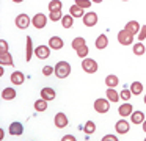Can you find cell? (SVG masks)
I'll list each match as a JSON object with an SVG mask.
<instances>
[{"mask_svg": "<svg viewBox=\"0 0 146 141\" xmlns=\"http://www.w3.org/2000/svg\"><path fill=\"white\" fill-rule=\"evenodd\" d=\"M71 74V66L68 61H60L57 63V66H55V75H57L58 78H66L68 75Z\"/></svg>", "mask_w": 146, "mask_h": 141, "instance_id": "6da1fadb", "label": "cell"}, {"mask_svg": "<svg viewBox=\"0 0 146 141\" xmlns=\"http://www.w3.org/2000/svg\"><path fill=\"white\" fill-rule=\"evenodd\" d=\"M94 110L98 113H101V115L107 113L110 110V100L108 99H96L94 100Z\"/></svg>", "mask_w": 146, "mask_h": 141, "instance_id": "7a4b0ae2", "label": "cell"}, {"mask_svg": "<svg viewBox=\"0 0 146 141\" xmlns=\"http://www.w3.org/2000/svg\"><path fill=\"white\" fill-rule=\"evenodd\" d=\"M32 24H33L35 28L41 30V28H44L46 25H47V17H46L42 13H36V14L32 17Z\"/></svg>", "mask_w": 146, "mask_h": 141, "instance_id": "3957f363", "label": "cell"}, {"mask_svg": "<svg viewBox=\"0 0 146 141\" xmlns=\"http://www.w3.org/2000/svg\"><path fill=\"white\" fill-rule=\"evenodd\" d=\"M118 42H119L121 46H130V44L133 42V34L129 33L127 30H121L119 33H118Z\"/></svg>", "mask_w": 146, "mask_h": 141, "instance_id": "277c9868", "label": "cell"}, {"mask_svg": "<svg viewBox=\"0 0 146 141\" xmlns=\"http://www.w3.org/2000/svg\"><path fill=\"white\" fill-rule=\"evenodd\" d=\"M82 69L86 72V74H94V72L98 71V63H96V60L85 58L82 61Z\"/></svg>", "mask_w": 146, "mask_h": 141, "instance_id": "5b68a950", "label": "cell"}, {"mask_svg": "<svg viewBox=\"0 0 146 141\" xmlns=\"http://www.w3.org/2000/svg\"><path fill=\"white\" fill-rule=\"evenodd\" d=\"M14 22H16V27H17V28H21V30H25V28L30 25L32 19H30L29 14H19Z\"/></svg>", "mask_w": 146, "mask_h": 141, "instance_id": "8992f818", "label": "cell"}, {"mask_svg": "<svg viewBox=\"0 0 146 141\" xmlns=\"http://www.w3.org/2000/svg\"><path fill=\"white\" fill-rule=\"evenodd\" d=\"M35 55L38 56L39 60L49 58V55H50V47H49V46H38L35 49Z\"/></svg>", "mask_w": 146, "mask_h": 141, "instance_id": "52a82bcc", "label": "cell"}, {"mask_svg": "<svg viewBox=\"0 0 146 141\" xmlns=\"http://www.w3.org/2000/svg\"><path fill=\"white\" fill-rule=\"evenodd\" d=\"M96 24H98V14L96 13H86L83 16V25H86V27H94Z\"/></svg>", "mask_w": 146, "mask_h": 141, "instance_id": "ba28073f", "label": "cell"}, {"mask_svg": "<svg viewBox=\"0 0 146 141\" xmlns=\"http://www.w3.org/2000/svg\"><path fill=\"white\" fill-rule=\"evenodd\" d=\"M63 46H64V42L60 36H52L50 39H49V47H50L52 50H61Z\"/></svg>", "mask_w": 146, "mask_h": 141, "instance_id": "9c48e42d", "label": "cell"}, {"mask_svg": "<svg viewBox=\"0 0 146 141\" xmlns=\"http://www.w3.org/2000/svg\"><path fill=\"white\" fill-rule=\"evenodd\" d=\"M54 122H55V125H57L58 128H63V127L68 125V116L64 115V113H57Z\"/></svg>", "mask_w": 146, "mask_h": 141, "instance_id": "30bf717a", "label": "cell"}, {"mask_svg": "<svg viewBox=\"0 0 146 141\" xmlns=\"http://www.w3.org/2000/svg\"><path fill=\"white\" fill-rule=\"evenodd\" d=\"M8 132H10V135H13V136H19V135L24 133V127H22L21 122H13V124H10Z\"/></svg>", "mask_w": 146, "mask_h": 141, "instance_id": "8fae6325", "label": "cell"}, {"mask_svg": "<svg viewBox=\"0 0 146 141\" xmlns=\"http://www.w3.org/2000/svg\"><path fill=\"white\" fill-rule=\"evenodd\" d=\"M140 28H141V27H140V24L137 21H129L126 24V27H124V30H127L129 33H132L133 36H135V34H138Z\"/></svg>", "mask_w": 146, "mask_h": 141, "instance_id": "7c38bea8", "label": "cell"}, {"mask_svg": "<svg viewBox=\"0 0 146 141\" xmlns=\"http://www.w3.org/2000/svg\"><path fill=\"white\" fill-rule=\"evenodd\" d=\"M24 81H25V75H24L21 71H14L13 74H11V83L13 85H17V86H19V85L24 83Z\"/></svg>", "mask_w": 146, "mask_h": 141, "instance_id": "4fadbf2b", "label": "cell"}, {"mask_svg": "<svg viewBox=\"0 0 146 141\" xmlns=\"http://www.w3.org/2000/svg\"><path fill=\"white\" fill-rule=\"evenodd\" d=\"M107 46H108V38L105 36V34H99V36L96 38V41H94V47L99 49V50H102Z\"/></svg>", "mask_w": 146, "mask_h": 141, "instance_id": "5bb4252c", "label": "cell"}, {"mask_svg": "<svg viewBox=\"0 0 146 141\" xmlns=\"http://www.w3.org/2000/svg\"><path fill=\"white\" fill-rule=\"evenodd\" d=\"M115 128H116V132H118L119 135H124V133H127V132H129L130 125H129V122H127V121H124V119H121V121H118V122H116V125H115Z\"/></svg>", "mask_w": 146, "mask_h": 141, "instance_id": "9a60e30c", "label": "cell"}, {"mask_svg": "<svg viewBox=\"0 0 146 141\" xmlns=\"http://www.w3.org/2000/svg\"><path fill=\"white\" fill-rule=\"evenodd\" d=\"M55 96H57V93H55L54 88H42L41 89V97L42 99H46L49 102V100H54Z\"/></svg>", "mask_w": 146, "mask_h": 141, "instance_id": "2e32d148", "label": "cell"}, {"mask_svg": "<svg viewBox=\"0 0 146 141\" xmlns=\"http://www.w3.org/2000/svg\"><path fill=\"white\" fill-rule=\"evenodd\" d=\"M132 111H133V108H132V105H130V103H123V105H119V108H118V113H119L121 116H124V118H126V116H130L132 115Z\"/></svg>", "mask_w": 146, "mask_h": 141, "instance_id": "e0dca14e", "label": "cell"}, {"mask_svg": "<svg viewBox=\"0 0 146 141\" xmlns=\"http://www.w3.org/2000/svg\"><path fill=\"white\" fill-rule=\"evenodd\" d=\"M130 121H132V124H143V121H145V113L143 111H132Z\"/></svg>", "mask_w": 146, "mask_h": 141, "instance_id": "ac0fdd59", "label": "cell"}, {"mask_svg": "<svg viewBox=\"0 0 146 141\" xmlns=\"http://www.w3.org/2000/svg\"><path fill=\"white\" fill-rule=\"evenodd\" d=\"M105 85H107V88H116L118 85H119V78L116 77V75L110 74L105 77Z\"/></svg>", "mask_w": 146, "mask_h": 141, "instance_id": "d6986e66", "label": "cell"}, {"mask_svg": "<svg viewBox=\"0 0 146 141\" xmlns=\"http://www.w3.org/2000/svg\"><path fill=\"white\" fill-rule=\"evenodd\" d=\"M16 97V89L14 88H5L2 91V99L3 100H13Z\"/></svg>", "mask_w": 146, "mask_h": 141, "instance_id": "ffe728a7", "label": "cell"}, {"mask_svg": "<svg viewBox=\"0 0 146 141\" xmlns=\"http://www.w3.org/2000/svg\"><path fill=\"white\" fill-rule=\"evenodd\" d=\"M32 53H35V50H33V42H32V36H27V50H25V60L27 61L32 60Z\"/></svg>", "mask_w": 146, "mask_h": 141, "instance_id": "44dd1931", "label": "cell"}, {"mask_svg": "<svg viewBox=\"0 0 146 141\" xmlns=\"http://www.w3.org/2000/svg\"><path fill=\"white\" fill-rule=\"evenodd\" d=\"M69 14L72 16V17H82V16H85L83 14V8H80V6L76 5V3L69 8Z\"/></svg>", "mask_w": 146, "mask_h": 141, "instance_id": "7402d4cb", "label": "cell"}, {"mask_svg": "<svg viewBox=\"0 0 146 141\" xmlns=\"http://www.w3.org/2000/svg\"><path fill=\"white\" fill-rule=\"evenodd\" d=\"M107 99L110 102H118L119 100V94L115 88H107Z\"/></svg>", "mask_w": 146, "mask_h": 141, "instance_id": "603a6c76", "label": "cell"}, {"mask_svg": "<svg viewBox=\"0 0 146 141\" xmlns=\"http://www.w3.org/2000/svg\"><path fill=\"white\" fill-rule=\"evenodd\" d=\"M0 63L2 64H7V66H13L14 63H13V58H11V55H10V52H7V53H0Z\"/></svg>", "mask_w": 146, "mask_h": 141, "instance_id": "cb8c5ba5", "label": "cell"}, {"mask_svg": "<svg viewBox=\"0 0 146 141\" xmlns=\"http://www.w3.org/2000/svg\"><path fill=\"white\" fill-rule=\"evenodd\" d=\"M145 52H146V47H145V44L140 41V42H137V44H133V53H135L137 56H141V55H145Z\"/></svg>", "mask_w": 146, "mask_h": 141, "instance_id": "d4e9b609", "label": "cell"}, {"mask_svg": "<svg viewBox=\"0 0 146 141\" xmlns=\"http://www.w3.org/2000/svg\"><path fill=\"white\" fill-rule=\"evenodd\" d=\"M130 91H132L133 96H140V94L143 93V85L140 83V81H133V83L130 85Z\"/></svg>", "mask_w": 146, "mask_h": 141, "instance_id": "484cf974", "label": "cell"}, {"mask_svg": "<svg viewBox=\"0 0 146 141\" xmlns=\"http://www.w3.org/2000/svg\"><path fill=\"white\" fill-rule=\"evenodd\" d=\"M33 107H35L36 111H46V110H47V100L42 99V97H41L39 100H36L35 105H33Z\"/></svg>", "mask_w": 146, "mask_h": 141, "instance_id": "4316f807", "label": "cell"}, {"mask_svg": "<svg viewBox=\"0 0 146 141\" xmlns=\"http://www.w3.org/2000/svg\"><path fill=\"white\" fill-rule=\"evenodd\" d=\"M71 46H72V49H80V47H83V46H86V41H85V38H82V36H79V38H74V41L71 42Z\"/></svg>", "mask_w": 146, "mask_h": 141, "instance_id": "83f0119b", "label": "cell"}, {"mask_svg": "<svg viewBox=\"0 0 146 141\" xmlns=\"http://www.w3.org/2000/svg\"><path fill=\"white\" fill-rule=\"evenodd\" d=\"M61 8H63L61 0H52V2H49V11H61Z\"/></svg>", "mask_w": 146, "mask_h": 141, "instance_id": "f1b7e54d", "label": "cell"}, {"mask_svg": "<svg viewBox=\"0 0 146 141\" xmlns=\"http://www.w3.org/2000/svg\"><path fill=\"white\" fill-rule=\"evenodd\" d=\"M83 132H85L86 135H91L96 132V124L93 121H86L85 125H83Z\"/></svg>", "mask_w": 146, "mask_h": 141, "instance_id": "f546056e", "label": "cell"}, {"mask_svg": "<svg viewBox=\"0 0 146 141\" xmlns=\"http://www.w3.org/2000/svg\"><path fill=\"white\" fill-rule=\"evenodd\" d=\"M61 25H63L64 28H71L74 25V17L71 14L63 16V19H61Z\"/></svg>", "mask_w": 146, "mask_h": 141, "instance_id": "4dcf8cb0", "label": "cell"}, {"mask_svg": "<svg viewBox=\"0 0 146 141\" xmlns=\"http://www.w3.org/2000/svg\"><path fill=\"white\" fill-rule=\"evenodd\" d=\"M130 97H132V91H130V88H124V89L119 93V99L121 100H129Z\"/></svg>", "mask_w": 146, "mask_h": 141, "instance_id": "1f68e13d", "label": "cell"}, {"mask_svg": "<svg viewBox=\"0 0 146 141\" xmlns=\"http://www.w3.org/2000/svg\"><path fill=\"white\" fill-rule=\"evenodd\" d=\"M49 19H50L52 22L61 21V19H63V14H61V11H50V16H49Z\"/></svg>", "mask_w": 146, "mask_h": 141, "instance_id": "d6a6232c", "label": "cell"}, {"mask_svg": "<svg viewBox=\"0 0 146 141\" xmlns=\"http://www.w3.org/2000/svg\"><path fill=\"white\" fill-rule=\"evenodd\" d=\"M88 47L86 46H83V47H80V49H77V56L79 58H86V55H88Z\"/></svg>", "mask_w": 146, "mask_h": 141, "instance_id": "836d02e7", "label": "cell"}, {"mask_svg": "<svg viewBox=\"0 0 146 141\" xmlns=\"http://www.w3.org/2000/svg\"><path fill=\"white\" fill-rule=\"evenodd\" d=\"M91 0H76V5H79L80 8H83V9H86V8H90L91 6Z\"/></svg>", "mask_w": 146, "mask_h": 141, "instance_id": "e575fe53", "label": "cell"}, {"mask_svg": "<svg viewBox=\"0 0 146 141\" xmlns=\"http://www.w3.org/2000/svg\"><path fill=\"white\" fill-rule=\"evenodd\" d=\"M52 72H55V68H52V66H44L42 68V75H46V77L52 75Z\"/></svg>", "mask_w": 146, "mask_h": 141, "instance_id": "d590c367", "label": "cell"}, {"mask_svg": "<svg viewBox=\"0 0 146 141\" xmlns=\"http://www.w3.org/2000/svg\"><path fill=\"white\" fill-rule=\"evenodd\" d=\"M8 52V44L5 39H0V53H7Z\"/></svg>", "mask_w": 146, "mask_h": 141, "instance_id": "8d00e7d4", "label": "cell"}, {"mask_svg": "<svg viewBox=\"0 0 146 141\" xmlns=\"http://www.w3.org/2000/svg\"><path fill=\"white\" fill-rule=\"evenodd\" d=\"M138 39H140V41H145V39H146V25H143V27L140 28V31H138Z\"/></svg>", "mask_w": 146, "mask_h": 141, "instance_id": "74e56055", "label": "cell"}, {"mask_svg": "<svg viewBox=\"0 0 146 141\" xmlns=\"http://www.w3.org/2000/svg\"><path fill=\"white\" fill-rule=\"evenodd\" d=\"M102 141H118V138L113 136V135H105V136L102 138Z\"/></svg>", "mask_w": 146, "mask_h": 141, "instance_id": "f35d334b", "label": "cell"}, {"mask_svg": "<svg viewBox=\"0 0 146 141\" xmlns=\"http://www.w3.org/2000/svg\"><path fill=\"white\" fill-rule=\"evenodd\" d=\"M61 140H63V141H76V138H74L72 135H64Z\"/></svg>", "mask_w": 146, "mask_h": 141, "instance_id": "ab89813d", "label": "cell"}, {"mask_svg": "<svg viewBox=\"0 0 146 141\" xmlns=\"http://www.w3.org/2000/svg\"><path fill=\"white\" fill-rule=\"evenodd\" d=\"M143 130L146 132V119H145V121H143Z\"/></svg>", "mask_w": 146, "mask_h": 141, "instance_id": "60d3db41", "label": "cell"}, {"mask_svg": "<svg viewBox=\"0 0 146 141\" xmlns=\"http://www.w3.org/2000/svg\"><path fill=\"white\" fill-rule=\"evenodd\" d=\"M13 2H14V3H22L24 0H13Z\"/></svg>", "mask_w": 146, "mask_h": 141, "instance_id": "b9f144b4", "label": "cell"}, {"mask_svg": "<svg viewBox=\"0 0 146 141\" xmlns=\"http://www.w3.org/2000/svg\"><path fill=\"white\" fill-rule=\"evenodd\" d=\"M91 2H94V3H101L102 0H91Z\"/></svg>", "mask_w": 146, "mask_h": 141, "instance_id": "7bdbcfd3", "label": "cell"}, {"mask_svg": "<svg viewBox=\"0 0 146 141\" xmlns=\"http://www.w3.org/2000/svg\"><path fill=\"white\" fill-rule=\"evenodd\" d=\"M145 103H146V94H145Z\"/></svg>", "mask_w": 146, "mask_h": 141, "instance_id": "ee69618b", "label": "cell"}, {"mask_svg": "<svg viewBox=\"0 0 146 141\" xmlns=\"http://www.w3.org/2000/svg\"><path fill=\"white\" fill-rule=\"evenodd\" d=\"M123 2H127V0H123Z\"/></svg>", "mask_w": 146, "mask_h": 141, "instance_id": "f6af8a7d", "label": "cell"}, {"mask_svg": "<svg viewBox=\"0 0 146 141\" xmlns=\"http://www.w3.org/2000/svg\"><path fill=\"white\" fill-rule=\"evenodd\" d=\"M145 140H146V138H145Z\"/></svg>", "mask_w": 146, "mask_h": 141, "instance_id": "bcb514c9", "label": "cell"}]
</instances>
